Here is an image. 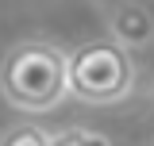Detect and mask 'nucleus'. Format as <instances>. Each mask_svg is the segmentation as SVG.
<instances>
[{"label": "nucleus", "instance_id": "1", "mask_svg": "<svg viewBox=\"0 0 154 146\" xmlns=\"http://www.w3.org/2000/svg\"><path fill=\"white\" fill-rule=\"evenodd\" d=\"M0 92L27 115L58 108L69 96V54H62L46 38L16 42L0 62Z\"/></svg>", "mask_w": 154, "mask_h": 146}, {"label": "nucleus", "instance_id": "2", "mask_svg": "<svg viewBox=\"0 0 154 146\" xmlns=\"http://www.w3.org/2000/svg\"><path fill=\"white\" fill-rule=\"evenodd\" d=\"M135 89L131 50L116 38L85 42L69 54V92L85 104H119Z\"/></svg>", "mask_w": 154, "mask_h": 146}, {"label": "nucleus", "instance_id": "3", "mask_svg": "<svg viewBox=\"0 0 154 146\" xmlns=\"http://www.w3.org/2000/svg\"><path fill=\"white\" fill-rule=\"evenodd\" d=\"M108 27H112V38L119 46H127V50H146L154 42V12L143 8V4H135V0L116 4Z\"/></svg>", "mask_w": 154, "mask_h": 146}, {"label": "nucleus", "instance_id": "4", "mask_svg": "<svg viewBox=\"0 0 154 146\" xmlns=\"http://www.w3.org/2000/svg\"><path fill=\"white\" fill-rule=\"evenodd\" d=\"M54 138L38 123H12V127L0 135V146H50Z\"/></svg>", "mask_w": 154, "mask_h": 146}, {"label": "nucleus", "instance_id": "5", "mask_svg": "<svg viewBox=\"0 0 154 146\" xmlns=\"http://www.w3.org/2000/svg\"><path fill=\"white\" fill-rule=\"evenodd\" d=\"M50 146H112L104 135H96V131H85V127H69L62 131V135H54V142Z\"/></svg>", "mask_w": 154, "mask_h": 146}, {"label": "nucleus", "instance_id": "6", "mask_svg": "<svg viewBox=\"0 0 154 146\" xmlns=\"http://www.w3.org/2000/svg\"><path fill=\"white\" fill-rule=\"evenodd\" d=\"M150 104H154V81H150Z\"/></svg>", "mask_w": 154, "mask_h": 146}]
</instances>
